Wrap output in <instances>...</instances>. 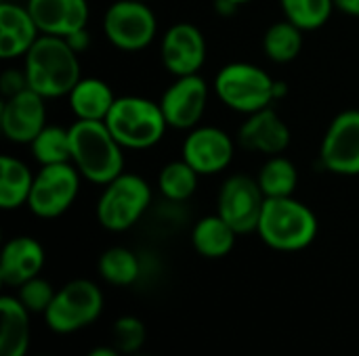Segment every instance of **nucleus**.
<instances>
[{"label": "nucleus", "mask_w": 359, "mask_h": 356, "mask_svg": "<svg viewBox=\"0 0 359 356\" xmlns=\"http://www.w3.org/2000/svg\"><path fill=\"white\" fill-rule=\"evenodd\" d=\"M27 88L44 99L67 97L82 78L78 52L65 38L42 34L23 57Z\"/></svg>", "instance_id": "1"}, {"label": "nucleus", "mask_w": 359, "mask_h": 356, "mask_svg": "<svg viewBox=\"0 0 359 356\" xmlns=\"http://www.w3.org/2000/svg\"><path fill=\"white\" fill-rule=\"evenodd\" d=\"M72 164L80 176L105 187L124 172V147L111 136L105 122L76 120L69 126Z\"/></svg>", "instance_id": "2"}, {"label": "nucleus", "mask_w": 359, "mask_h": 356, "mask_svg": "<svg viewBox=\"0 0 359 356\" xmlns=\"http://www.w3.org/2000/svg\"><path fill=\"white\" fill-rule=\"evenodd\" d=\"M320 231L316 212L290 197L265 199L257 235L261 241L276 252H301L309 248Z\"/></svg>", "instance_id": "3"}, {"label": "nucleus", "mask_w": 359, "mask_h": 356, "mask_svg": "<svg viewBox=\"0 0 359 356\" xmlns=\"http://www.w3.org/2000/svg\"><path fill=\"white\" fill-rule=\"evenodd\" d=\"M105 126L111 136L130 151L156 147L168 130L160 103L137 94L116 97L105 118Z\"/></svg>", "instance_id": "4"}, {"label": "nucleus", "mask_w": 359, "mask_h": 356, "mask_svg": "<svg viewBox=\"0 0 359 356\" xmlns=\"http://www.w3.org/2000/svg\"><path fill=\"white\" fill-rule=\"evenodd\" d=\"M212 88L227 109L244 115L267 109L276 101V80L263 67L246 61L221 67Z\"/></svg>", "instance_id": "5"}, {"label": "nucleus", "mask_w": 359, "mask_h": 356, "mask_svg": "<svg viewBox=\"0 0 359 356\" xmlns=\"http://www.w3.org/2000/svg\"><path fill=\"white\" fill-rule=\"evenodd\" d=\"M151 208L149 183L133 172H122L107 183L97 199V220L111 233H124L133 229Z\"/></svg>", "instance_id": "6"}, {"label": "nucleus", "mask_w": 359, "mask_h": 356, "mask_svg": "<svg viewBox=\"0 0 359 356\" xmlns=\"http://www.w3.org/2000/svg\"><path fill=\"white\" fill-rule=\"evenodd\" d=\"M103 313V292L90 279H74L57 290L50 306L42 315L48 329L69 336L95 323Z\"/></svg>", "instance_id": "7"}, {"label": "nucleus", "mask_w": 359, "mask_h": 356, "mask_svg": "<svg viewBox=\"0 0 359 356\" xmlns=\"http://www.w3.org/2000/svg\"><path fill=\"white\" fill-rule=\"evenodd\" d=\"M107 42L124 52L147 48L158 36V19L145 0H116L103 13Z\"/></svg>", "instance_id": "8"}, {"label": "nucleus", "mask_w": 359, "mask_h": 356, "mask_svg": "<svg viewBox=\"0 0 359 356\" xmlns=\"http://www.w3.org/2000/svg\"><path fill=\"white\" fill-rule=\"evenodd\" d=\"M80 180L82 176L72 162L40 166L25 208L42 220L59 218L74 206L80 193Z\"/></svg>", "instance_id": "9"}, {"label": "nucleus", "mask_w": 359, "mask_h": 356, "mask_svg": "<svg viewBox=\"0 0 359 356\" xmlns=\"http://www.w3.org/2000/svg\"><path fill=\"white\" fill-rule=\"evenodd\" d=\"M265 199L267 197L263 195L257 178L248 174H233L219 189L217 214L238 235L257 233Z\"/></svg>", "instance_id": "10"}, {"label": "nucleus", "mask_w": 359, "mask_h": 356, "mask_svg": "<svg viewBox=\"0 0 359 356\" xmlns=\"http://www.w3.org/2000/svg\"><path fill=\"white\" fill-rule=\"evenodd\" d=\"M320 162L337 176H359V109L334 115L320 145Z\"/></svg>", "instance_id": "11"}, {"label": "nucleus", "mask_w": 359, "mask_h": 356, "mask_svg": "<svg viewBox=\"0 0 359 356\" xmlns=\"http://www.w3.org/2000/svg\"><path fill=\"white\" fill-rule=\"evenodd\" d=\"M208 97L210 88L200 73L175 78V82L162 92V99L158 101L168 128L191 130L200 126V120L208 107Z\"/></svg>", "instance_id": "12"}, {"label": "nucleus", "mask_w": 359, "mask_h": 356, "mask_svg": "<svg viewBox=\"0 0 359 356\" xmlns=\"http://www.w3.org/2000/svg\"><path fill=\"white\" fill-rule=\"evenodd\" d=\"M236 155L233 138L217 126H196L187 130L181 157L200 174L215 176L227 170Z\"/></svg>", "instance_id": "13"}, {"label": "nucleus", "mask_w": 359, "mask_h": 356, "mask_svg": "<svg viewBox=\"0 0 359 356\" xmlns=\"http://www.w3.org/2000/svg\"><path fill=\"white\" fill-rule=\"evenodd\" d=\"M46 126V99L25 88L4 97L0 105V130L15 145H29Z\"/></svg>", "instance_id": "14"}, {"label": "nucleus", "mask_w": 359, "mask_h": 356, "mask_svg": "<svg viewBox=\"0 0 359 356\" xmlns=\"http://www.w3.org/2000/svg\"><path fill=\"white\" fill-rule=\"evenodd\" d=\"M160 59L175 78L200 73L206 63V38L202 29L187 21L170 25L160 40Z\"/></svg>", "instance_id": "15"}, {"label": "nucleus", "mask_w": 359, "mask_h": 356, "mask_svg": "<svg viewBox=\"0 0 359 356\" xmlns=\"http://www.w3.org/2000/svg\"><path fill=\"white\" fill-rule=\"evenodd\" d=\"M290 141L292 134L288 124L271 107L250 113L238 132V143L246 151H255L267 157L282 155L290 147Z\"/></svg>", "instance_id": "16"}, {"label": "nucleus", "mask_w": 359, "mask_h": 356, "mask_svg": "<svg viewBox=\"0 0 359 356\" xmlns=\"http://www.w3.org/2000/svg\"><path fill=\"white\" fill-rule=\"evenodd\" d=\"M40 34L67 38L69 34L84 29L90 19L88 0H27Z\"/></svg>", "instance_id": "17"}, {"label": "nucleus", "mask_w": 359, "mask_h": 356, "mask_svg": "<svg viewBox=\"0 0 359 356\" xmlns=\"http://www.w3.org/2000/svg\"><path fill=\"white\" fill-rule=\"evenodd\" d=\"M44 266V248L38 239L17 235L8 239L0 254V281L6 287H21L40 275Z\"/></svg>", "instance_id": "18"}, {"label": "nucleus", "mask_w": 359, "mask_h": 356, "mask_svg": "<svg viewBox=\"0 0 359 356\" xmlns=\"http://www.w3.org/2000/svg\"><path fill=\"white\" fill-rule=\"evenodd\" d=\"M40 36L42 34L25 4H0V59H23Z\"/></svg>", "instance_id": "19"}, {"label": "nucleus", "mask_w": 359, "mask_h": 356, "mask_svg": "<svg viewBox=\"0 0 359 356\" xmlns=\"http://www.w3.org/2000/svg\"><path fill=\"white\" fill-rule=\"evenodd\" d=\"M29 317L17 296L0 298V356H27Z\"/></svg>", "instance_id": "20"}, {"label": "nucleus", "mask_w": 359, "mask_h": 356, "mask_svg": "<svg viewBox=\"0 0 359 356\" xmlns=\"http://www.w3.org/2000/svg\"><path fill=\"white\" fill-rule=\"evenodd\" d=\"M114 101L116 94L111 86L101 78H80L67 94V103L76 120L88 122H105Z\"/></svg>", "instance_id": "21"}, {"label": "nucleus", "mask_w": 359, "mask_h": 356, "mask_svg": "<svg viewBox=\"0 0 359 356\" xmlns=\"http://www.w3.org/2000/svg\"><path fill=\"white\" fill-rule=\"evenodd\" d=\"M36 174L15 155L0 157V208L11 212L27 206Z\"/></svg>", "instance_id": "22"}, {"label": "nucleus", "mask_w": 359, "mask_h": 356, "mask_svg": "<svg viewBox=\"0 0 359 356\" xmlns=\"http://www.w3.org/2000/svg\"><path fill=\"white\" fill-rule=\"evenodd\" d=\"M238 233L219 214L200 218L191 229V245L204 258H225L231 254Z\"/></svg>", "instance_id": "23"}, {"label": "nucleus", "mask_w": 359, "mask_h": 356, "mask_svg": "<svg viewBox=\"0 0 359 356\" xmlns=\"http://www.w3.org/2000/svg\"><path fill=\"white\" fill-rule=\"evenodd\" d=\"M97 271L105 283L114 287H128L139 281L143 273V264H141V258L133 250L116 245L101 254L97 262Z\"/></svg>", "instance_id": "24"}, {"label": "nucleus", "mask_w": 359, "mask_h": 356, "mask_svg": "<svg viewBox=\"0 0 359 356\" xmlns=\"http://www.w3.org/2000/svg\"><path fill=\"white\" fill-rule=\"evenodd\" d=\"M257 183L267 199L290 197V195H294L297 185H299V170L284 153L271 155L261 166V170L257 174Z\"/></svg>", "instance_id": "25"}, {"label": "nucleus", "mask_w": 359, "mask_h": 356, "mask_svg": "<svg viewBox=\"0 0 359 356\" xmlns=\"http://www.w3.org/2000/svg\"><path fill=\"white\" fill-rule=\"evenodd\" d=\"M200 174L181 157L168 162L158 174V191L168 204H183L187 201L198 189Z\"/></svg>", "instance_id": "26"}, {"label": "nucleus", "mask_w": 359, "mask_h": 356, "mask_svg": "<svg viewBox=\"0 0 359 356\" xmlns=\"http://www.w3.org/2000/svg\"><path fill=\"white\" fill-rule=\"evenodd\" d=\"M303 29L288 19L278 21L267 27L263 36V52L273 63H290L303 50Z\"/></svg>", "instance_id": "27"}, {"label": "nucleus", "mask_w": 359, "mask_h": 356, "mask_svg": "<svg viewBox=\"0 0 359 356\" xmlns=\"http://www.w3.org/2000/svg\"><path fill=\"white\" fill-rule=\"evenodd\" d=\"M29 151L40 166L69 164L72 162L69 128L46 124L40 130V134L29 143Z\"/></svg>", "instance_id": "28"}, {"label": "nucleus", "mask_w": 359, "mask_h": 356, "mask_svg": "<svg viewBox=\"0 0 359 356\" xmlns=\"http://www.w3.org/2000/svg\"><path fill=\"white\" fill-rule=\"evenodd\" d=\"M284 19L301 27L303 31L320 29L332 17L334 0H280Z\"/></svg>", "instance_id": "29"}, {"label": "nucleus", "mask_w": 359, "mask_h": 356, "mask_svg": "<svg viewBox=\"0 0 359 356\" xmlns=\"http://www.w3.org/2000/svg\"><path fill=\"white\" fill-rule=\"evenodd\" d=\"M111 338H114V346L122 353V355H137L147 338V329L143 325L141 319L124 315L120 317L114 327H111Z\"/></svg>", "instance_id": "30"}, {"label": "nucleus", "mask_w": 359, "mask_h": 356, "mask_svg": "<svg viewBox=\"0 0 359 356\" xmlns=\"http://www.w3.org/2000/svg\"><path fill=\"white\" fill-rule=\"evenodd\" d=\"M57 290L46 281L42 279L40 275L25 281L21 287H17V298L19 302L32 313V315H44L46 308L50 306L53 298H55Z\"/></svg>", "instance_id": "31"}, {"label": "nucleus", "mask_w": 359, "mask_h": 356, "mask_svg": "<svg viewBox=\"0 0 359 356\" xmlns=\"http://www.w3.org/2000/svg\"><path fill=\"white\" fill-rule=\"evenodd\" d=\"M27 88V78H25V71L23 67L21 69H4L2 76H0V90H2V97H11V94H17L21 90Z\"/></svg>", "instance_id": "32"}, {"label": "nucleus", "mask_w": 359, "mask_h": 356, "mask_svg": "<svg viewBox=\"0 0 359 356\" xmlns=\"http://www.w3.org/2000/svg\"><path fill=\"white\" fill-rule=\"evenodd\" d=\"M67 44L80 55V52H84L88 46H90V34H88V29L84 27V29H78V31H74V34H69L67 38Z\"/></svg>", "instance_id": "33"}, {"label": "nucleus", "mask_w": 359, "mask_h": 356, "mask_svg": "<svg viewBox=\"0 0 359 356\" xmlns=\"http://www.w3.org/2000/svg\"><path fill=\"white\" fill-rule=\"evenodd\" d=\"M240 4H236L233 0H215V13L221 15V17H231L236 15Z\"/></svg>", "instance_id": "34"}, {"label": "nucleus", "mask_w": 359, "mask_h": 356, "mask_svg": "<svg viewBox=\"0 0 359 356\" xmlns=\"http://www.w3.org/2000/svg\"><path fill=\"white\" fill-rule=\"evenodd\" d=\"M334 6L349 17H359V0H334Z\"/></svg>", "instance_id": "35"}, {"label": "nucleus", "mask_w": 359, "mask_h": 356, "mask_svg": "<svg viewBox=\"0 0 359 356\" xmlns=\"http://www.w3.org/2000/svg\"><path fill=\"white\" fill-rule=\"evenodd\" d=\"M86 356H122V353L116 346H97Z\"/></svg>", "instance_id": "36"}, {"label": "nucleus", "mask_w": 359, "mask_h": 356, "mask_svg": "<svg viewBox=\"0 0 359 356\" xmlns=\"http://www.w3.org/2000/svg\"><path fill=\"white\" fill-rule=\"evenodd\" d=\"M236 4H246V2H252V0H233Z\"/></svg>", "instance_id": "37"}, {"label": "nucleus", "mask_w": 359, "mask_h": 356, "mask_svg": "<svg viewBox=\"0 0 359 356\" xmlns=\"http://www.w3.org/2000/svg\"><path fill=\"white\" fill-rule=\"evenodd\" d=\"M133 356H154V355H141V353H137V355H133Z\"/></svg>", "instance_id": "38"}, {"label": "nucleus", "mask_w": 359, "mask_h": 356, "mask_svg": "<svg viewBox=\"0 0 359 356\" xmlns=\"http://www.w3.org/2000/svg\"><path fill=\"white\" fill-rule=\"evenodd\" d=\"M40 356H46V355H40Z\"/></svg>", "instance_id": "39"}, {"label": "nucleus", "mask_w": 359, "mask_h": 356, "mask_svg": "<svg viewBox=\"0 0 359 356\" xmlns=\"http://www.w3.org/2000/svg\"><path fill=\"white\" fill-rule=\"evenodd\" d=\"M145 2H149V0H145Z\"/></svg>", "instance_id": "40"}]
</instances>
